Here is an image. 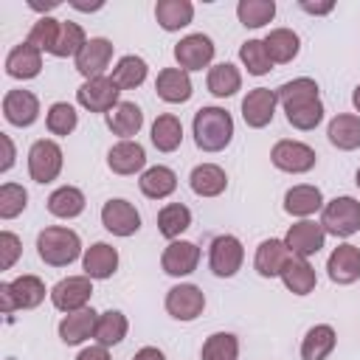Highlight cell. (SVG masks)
<instances>
[{"mask_svg": "<svg viewBox=\"0 0 360 360\" xmlns=\"http://www.w3.org/2000/svg\"><path fill=\"white\" fill-rule=\"evenodd\" d=\"M326 273L335 284H354L360 278V248L352 242L338 245L326 259Z\"/></svg>", "mask_w": 360, "mask_h": 360, "instance_id": "18", "label": "cell"}, {"mask_svg": "<svg viewBox=\"0 0 360 360\" xmlns=\"http://www.w3.org/2000/svg\"><path fill=\"white\" fill-rule=\"evenodd\" d=\"M107 127L121 141H132V135H138L143 127V112L135 101H118V107L107 112Z\"/></svg>", "mask_w": 360, "mask_h": 360, "instance_id": "27", "label": "cell"}, {"mask_svg": "<svg viewBox=\"0 0 360 360\" xmlns=\"http://www.w3.org/2000/svg\"><path fill=\"white\" fill-rule=\"evenodd\" d=\"M62 146L51 138H39L28 149V174L34 183H53L62 172Z\"/></svg>", "mask_w": 360, "mask_h": 360, "instance_id": "7", "label": "cell"}, {"mask_svg": "<svg viewBox=\"0 0 360 360\" xmlns=\"http://www.w3.org/2000/svg\"><path fill=\"white\" fill-rule=\"evenodd\" d=\"M323 194H321V188L318 186H309V183H301V186H292V188H287V194H284V211L290 214V217H301V219H307V217H312L315 211H323Z\"/></svg>", "mask_w": 360, "mask_h": 360, "instance_id": "25", "label": "cell"}, {"mask_svg": "<svg viewBox=\"0 0 360 360\" xmlns=\"http://www.w3.org/2000/svg\"><path fill=\"white\" fill-rule=\"evenodd\" d=\"M76 360H110V352H107V346H87V349H82L79 354H76Z\"/></svg>", "mask_w": 360, "mask_h": 360, "instance_id": "49", "label": "cell"}, {"mask_svg": "<svg viewBox=\"0 0 360 360\" xmlns=\"http://www.w3.org/2000/svg\"><path fill=\"white\" fill-rule=\"evenodd\" d=\"M76 124H79V112L68 101H53L48 107V112H45V127H48L51 135L65 138V135H70L76 129Z\"/></svg>", "mask_w": 360, "mask_h": 360, "instance_id": "42", "label": "cell"}, {"mask_svg": "<svg viewBox=\"0 0 360 360\" xmlns=\"http://www.w3.org/2000/svg\"><path fill=\"white\" fill-rule=\"evenodd\" d=\"M338 332L329 323H315L301 340V360H326L335 352Z\"/></svg>", "mask_w": 360, "mask_h": 360, "instance_id": "31", "label": "cell"}, {"mask_svg": "<svg viewBox=\"0 0 360 360\" xmlns=\"http://www.w3.org/2000/svg\"><path fill=\"white\" fill-rule=\"evenodd\" d=\"M292 259L290 248L284 245V239H264L259 248H256V256H253V267L262 278H276L281 276L284 264Z\"/></svg>", "mask_w": 360, "mask_h": 360, "instance_id": "20", "label": "cell"}, {"mask_svg": "<svg viewBox=\"0 0 360 360\" xmlns=\"http://www.w3.org/2000/svg\"><path fill=\"white\" fill-rule=\"evenodd\" d=\"M200 264V248L194 242H186V239H174L163 248L160 253V267L166 276H191Z\"/></svg>", "mask_w": 360, "mask_h": 360, "instance_id": "17", "label": "cell"}, {"mask_svg": "<svg viewBox=\"0 0 360 360\" xmlns=\"http://www.w3.org/2000/svg\"><path fill=\"white\" fill-rule=\"evenodd\" d=\"M146 73H149L146 62H143L141 56H135V53H127V56H121V59L115 62V68H112V82H115L121 90H135V87H141V84L146 82Z\"/></svg>", "mask_w": 360, "mask_h": 360, "instance_id": "39", "label": "cell"}, {"mask_svg": "<svg viewBox=\"0 0 360 360\" xmlns=\"http://www.w3.org/2000/svg\"><path fill=\"white\" fill-rule=\"evenodd\" d=\"M278 104L284 107L287 124L309 132L323 121V104H321V93H318V82L309 76H298L292 82H284L281 87H276Z\"/></svg>", "mask_w": 360, "mask_h": 360, "instance_id": "1", "label": "cell"}, {"mask_svg": "<svg viewBox=\"0 0 360 360\" xmlns=\"http://www.w3.org/2000/svg\"><path fill=\"white\" fill-rule=\"evenodd\" d=\"M82 270L84 276L101 281V278H110L115 270H118V250L107 242H96L90 245L84 253H82Z\"/></svg>", "mask_w": 360, "mask_h": 360, "instance_id": "24", "label": "cell"}, {"mask_svg": "<svg viewBox=\"0 0 360 360\" xmlns=\"http://www.w3.org/2000/svg\"><path fill=\"white\" fill-rule=\"evenodd\" d=\"M51 304L59 309V312H79L87 307L90 295H93V278L90 276H68L62 281H56L51 287Z\"/></svg>", "mask_w": 360, "mask_h": 360, "instance_id": "9", "label": "cell"}, {"mask_svg": "<svg viewBox=\"0 0 360 360\" xmlns=\"http://www.w3.org/2000/svg\"><path fill=\"white\" fill-rule=\"evenodd\" d=\"M152 143L158 152H174L183 143V124L177 115L163 112L152 124Z\"/></svg>", "mask_w": 360, "mask_h": 360, "instance_id": "38", "label": "cell"}, {"mask_svg": "<svg viewBox=\"0 0 360 360\" xmlns=\"http://www.w3.org/2000/svg\"><path fill=\"white\" fill-rule=\"evenodd\" d=\"M20 253H22L20 236L11 233V231H3V233H0V267H3V270H11L14 262L20 259Z\"/></svg>", "mask_w": 360, "mask_h": 360, "instance_id": "48", "label": "cell"}, {"mask_svg": "<svg viewBox=\"0 0 360 360\" xmlns=\"http://www.w3.org/2000/svg\"><path fill=\"white\" fill-rule=\"evenodd\" d=\"M191 225V211L183 202H169L158 211V231L160 236H166L169 242L180 239V233Z\"/></svg>", "mask_w": 360, "mask_h": 360, "instance_id": "40", "label": "cell"}, {"mask_svg": "<svg viewBox=\"0 0 360 360\" xmlns=\"http://www.w3.org/2000/svg\"><path fill=\"white\" fill-rule=\"evenodd\" d=\"M276 107H278V96L270 87H253L248 90V96L242 98V118L250 129H262L276 118Z\"/></svg>", "mask_w": 360, "mask_h": 360, "instance_id": "14", "label": "cell"}, {"mask_svg": "<svg viewBox=\"0 0 360 360\" xmlns=\"http://www.w3.org/2000/svg\"><path fill=\"white\" fill-rule=\"evenodd\" d=\"M73 62H76V70L84 76V82L104 76V70H107L110 62H112V42L104 39V37H90V39L84 42V48L76 53Z\"/></svg>", "mask_w": 360, "mask_h": 360, "instance_id": "15", "label": "cell"}, {"mask_svg": "<svg viewBox=\"0 0 360 360\" xmlns=\"http://www.w3.org/2000/svg\"><path fill=\"white\" fill-rule=\"evenodd\" d=\"M84 205H87V200H84L82 188H76V186H59V188H53L51 197H48V211H51L53 217H59V219H73V217H79V214L84 211Z\"/></svg>", "mask_w": 360, "mask_h": 360, "instance_id": "37", "label": "cell"}, {"mask_svg": "<svg viewBox=\"0 0 360 360\" xmlns=\"http://www.w3.org/2000/svg\"><path fill=\"white\" fill-rule=\"evenodd\" d=\"M326 135H329V143L338 146L340 152L360 149V115H354V112L335 115L326 127Z\"/></svg>", "mask_w": 360, "mask_h": 360, "instance_id": "28", "label": "cell"}, {"mask_svg": "<svg viewBox=\"0 0 360 360\" xmlns=\"http://www.w3.org/2000/svg\"><path fill=\"white\" fill-rule=\"evenodd\" d=\"M264 48L273 59V65H287L298 56V48H301V39L292 28H273L267 31L264 37Z\"/></svg>", "mask_w": 360, "mask_h": 360, "instance_id": "34", "label": "cell"}, {"mask_svg": "<svg viewBox=\"0 0 360 360\" xmlns=\"http://www.w3.org/2000/svg\"><path fill=\"white\" fill-rule=\"evenodd\" d=\"M242 262H245V248L236 236H231V233L214 236V242L208 248V267H211L214 276L231 278V276L239 273Z\"/></svg>", "mask_w": 360, "mask_h": 360, "instance_id": "8", "label": "cell"}, {"mask_svg": "<svg viewBox=\"0 0 360 360\" xmlns=\"http://www.w3.org/2000/svg\"><path fill=\"white\" fill-rule=\"evenodd\" d=\"M270 160L278 172H287V174H304L309 169H315L318 163V155L309 143L304 141H292V138H281L273 143L270 149Z\"/></svg>", "mask_w": 360, "mask_h": 360, "instance_id": "6", "label": "cell"}, {"mask_svg": "<svg viewBox=\"0 0 360 360\" xmlns=\"http://www.w3.org/2000/svg\"><path fill=\"white\" fill-rule=\"evenodd\" d=\"M321 225L326 233H332L338 239L354 236L360 231V200H354L349 194L329 200L321 211Z\"/></svg>", "mask_w": 360, "mask_h": 360, "instance_id": "5", "label": "cell"}, {"mask_svg": "<svg viewBox=\"0 0 360 360\" xmlns=\"http://www.w3.org/2000/svg\"><path fill=\"white\" fill-rule=\"evenodd\" d=\"M3 118L11 127H31L39 118V98L31 90H8L3 96Z\"/></svg>", "mask_w": 360, "mask_h": 360, "instance_id": "19", "label": "cell"}, {"mask_svg": "<svg viewBox=\"0 0 360 360\" xmlns=\"http://www.w3.org/2000/svg\"><path fill=\"white\" fill-rule=\"evenodd\" d=\"M155 90H158V98H163L166 104H183L194 93L191 76L180 68H163L155 79Z\"/></svg>", "mask_w": 360, "mask_h": 360, "instance_id": "22", "label": "cell"}, {"mask_svg": "<svg viewBox=\"0 0 360 360\" xmlns=\"http://www.w3.org/2000/svg\"><path fill=\"white\" fill-rule=\"evenodd\" d=\"M301 8H304V11H309V14H329V11L335 8V3H321V6H312V3H301Z\"/></svg>", "mask_w": 360, "mask_h": 360, "instance_id": "52", "label": "cell"}, {"mask_svg": "<svg viewBox=\"0 0 360 360\" xmlns=\"http://www.w3.org/2000/svg\"><path fill=\"white\" fill-rule=\"evenodd\" d=\"M39 70H42V51L34 48L28 39L20 42V45H14L8 51V56H6V73L11 79H22L25 82V79L39 76Z\"/></svg>", "mask_w": 360, "mask_h": 360, "instance_id": "21", "label": "cell"}, {"mask_svg": "<svg viewBox=\"0 0 360 360\" xmlns=\"http://www.w3.org/2000/svg\"><path fill=\"white\" fill-rule=\"evenodd\" d=\"M127 332H129L127 315L118 312V309H107V312H101L98 321H96L93 340H96L98 346H107V349H110V346H118V343L127 338Z\"/></svg>", "mask_w": 360, "mask_h": 360, "instance_id": "36", "label": "cell"}, {"mask_svg": "<svg viewBox=\"0 0 360 360\" xmlns=\"http://www.w3.org/2000/svg\"><path fill=\"white\" fill-rule=\"evenodd\" d=\"M323 242H326V231H323L321 222H312V219L292 222L290 231H287V236H284V245L298 259H309V256L321 253L323 250Z\"/></svg>", "mask_w": 360, "mask_h": 360, "instance_id": "11", "label": "cell"}, {"mask_svg": "<svg viewBox=\"0 0 360 360\" xmlns=\"http://www.w3.org/2000/svg\"><path fill=\"white\" fill-rule=\"evenodd\" d=\"M278 278L284 281V287H287L292 295H309V292L315 290V284H318L315 267H312L307 259H298V256H292V259L284 264V270H281Z\"/></svg>", "mask_w": 360, "mask_h": 360, "instance_id": "32", "label": "cell"}, {"mask_svg": "<svg viewBox=\"0 0 360 360\" xmlns=\"http://www.w3.org/2000/svg\"><path fill=\"white\" fill-rule=\"evenodd\" d=\"M59 34H62V20H53V17H39L34 22V28L28 31V42L45 53H53L56 42H59Z\"/></svg>", "mask_w": 360, "mask_h": 360, "instance_id": "45", "label": "cell"}, {"mask_svg": "<svg viewBox=\"0 0 360 360\" xmlns=\"http://www.w3.org/2000/svg\"><path fill=\"white\" fill-rule=\"evenodd\" d=\"M37 253L48 267H68L70 262L79 259L82 239L76 231L65 225H51V228H42L37 236Z\"/></svg>", "mask_w": 360, "mask_h": 360, "instance_id": "3", "label": "cell"}, {"mask_svg": "<svg viewBox=\"0 0 360 360\" xmlns=\"http://www.w3.org/2000/svg\"><path fill=\"white\" fill-rule=\"evenodd\" d=\"M101 225L112 236H132L141 231V214L129 200H107L101 208Z\"/></svg>", "mask_w": 360, "mask_h": 360, "instance_id": "16", "label": "cell"}, {"mask_svg": "<svg viewBox=\"0 0 360 360\" xmlns=\"http://www.w3.org/2000/svg\"><path fill=\"white\" fill-rule=\"evenodd\" d=\"M155 20L163 31H180L194 20V3L191 0H158Z\"/></svg>", "mask_w": 360, "mask_h": 360, "instance_id": "33", "label": "cell"}, {"mask_svg": "<svg viewBox=\"0 0 360 360\" xmlns=\"http://www.w3.org/2000/svg\"><path fill=\"white\" fill-rule=\"evenodd\" d=\"M354 183H357V188H360V169H357V174H354Z\"/></svg>", "mask_w": 360, "mask_h": 360, "instance_id": "54", "label": "cell"}, {"mask_svg": "<svg viewBox=\"0 0 360 360\" xmlns=\"http://www.w3.org/2000/svg\"><path fill=\"white\" fill-rule=\"evenodd\" d=\"M174 59H177V68L186 70V73L208 68L211 59H214V42H211V37H205V34H188V37H183L174 45Z\"/></svg>", "mask_w": 360, "mask_h": 360, "instance_id": "13", "label": "cell"}, {"mask_svg": "<svg viewBox=\"0 0 360 360\" xmlns=\"http://www.w3.org/2000/svg\"><path fill=\"white\" fill-rule=\"evenodd\" d=\"M205 309V292L197 284H174L166 292V312L174 321H194Z\"/></svg>", "mask_w": 360, "mask_h": 360, "instance_id": "12", "label": "cell"}, {"mask_svg": "<svg viewBox=\"0 0 360 360\" xmlns=\"http://www.w3.org/2000/svg\"><path fill=\"white\" fill-rule=\"evenodd\" d=\"M45 281L39 276H17L14 281L0 284V309L3 315H11L14 309H34L45 301Z\"/></svg>", "mask_w": 360, "mask_h": 360, "instance_id": "4", "label": "cell"}, {"mask_svg": "<svg viewBox=\"0 0 360 360\" xmlns=\"http://www.w3.org/2000/svg\"><path fill=\"white\" fill-rule=\"evenodd\" d=\"M202 360H239V338L233 332H214L202 343Z\"/></svg>", "mask_w": 360, "mask_h": 360, "instance_id": "43", "label": "cell"}, {"mask_svg": "<svg viewBox=\"0 0 360 360\" xmlns=\"http://www.w3.org/2000/svg\"><path fill=\"white\" fill-rule=\"evenodd\" d=\"M236 17L245 28H262L276 17V3L273 0H239Z\"/></svg>", "mask_w": 360, "mask_h": 360, "instance_id": "41", "label": "cell"}, {"mask_svg": "<svg viewBox=\"0 0 360 360\" xmlns=\"http://www.w3.org/2000/svg\"><path fill=\"white\" fill-rule=\"evenodd\" d=\"M118 96L121 87L112 82V76H98V79H87L82 82V87L76 90V101L90 110V112H110L112 107H118Z\"/></svg>", "mask_w": 360, "mask_h": 360, "instance_id": "10", "label": "cell"}, {"mask_svg": "<svg viewBox=\"0 0 360 360\" xmlns=\"http://www.w3.org/2000/svg\"><path fill=\"white\" fill-rule=\"evenodd\" d=\"M352 104H354V110L360 112V84L354 87V93H352Z\"/></svg>", "mask_w": 360, "mask_h": 360, "instance_id": "53", "label": "cell"}, {"mask_svg": "<svg viewBox=\"0 0 360 360\" xmlns=\"http://www.w3.org/2000/svg\"><path fill=\"white\" fill-rule=\"evenodd\" d=\"M138 188H141V194L149 197V200H166V197L174 194V188H177V174H174L169 166H149V169L141 172Z\"/></svg>", "mask_w": 360, "mask_h": 360, "instance_id": "30", "label": "cell"}, {"mask_svg": "<svg viewBox=\"0 0 360 360\" xmlns=\"http://www.w3.org/2000/svg\"><path fill=\"white\" fill-rule=\"evenodd\" d=\"M205 84H208V93H211V96L228 98V96H233V93L242 90V73H239L236 65L219 62V65H211V68H208Z\"/></svg>", "mask_w": 360, "mask_h": 360, "instance_id": "35", "label": "cell"}, {"mask_svg": "<svg viewBox=\"0 0 360 360\" xmlns=\"http://www.w3.org/2000/svg\"><path fill=\"white\" fill-rule=\"evenodd\" d=\"M0 143H3V149H6L3 163H0V172H8V169L14 166V143H11V138H8V135H0Z\"/></svg>", "mask_w": 360, "mask_h": 360, "instance_id": "50", "label": "cell"}, {"mask_svg": "<svg viewBox=\"0 0 360 360\" xmlns=\"http://www.w3.org/2000/svg\"><path fill=\"white\" fill-rule=\"evenodd\" d=\"M96 321H98V312H93L90 307H84L79 312H68L59 321V338H62V343H68V346L84 343L87 338H93Z\"/></svg>", "mask_w": 360, "mask_h": 360, "instance_id": "26", "label": "cell"}, {"mask_svg": "<svg viewBox=\"0 0 360 360\" xmlns=\"http://www.w3.org/2000/svg\"><path fill=\"white\" fill-rule=\"evenodd\" d=\"M28 205V191L20 183H3L0 186V219H14Z\"/></svg>", "mask_w": 360, "mask_h": 360, "instance_id": "47", "label": "cell"}, {"mask_svg": "<svg viewBox=\"0 0 360 360\" xmlns=\"http://www.w3.org/2000/svg\"><path fill=\"white\" fill-rule=\"evenodd\" d=\"M107 166H110V172L124 174V177L127 174H135V172H143V166H146V149L138 141H118L107 152Z\"/></svg>", "mask_w": 360, "mask_h": 360, "instance_id": "23", "label": "cell"}, {"mask_svg": "<svg viewBox=\"0 0 360 360\" xmlns=\"http://www.w3.org/2000/svg\"><path fill=\"white\" fill-rule=\"evenodd\" d=\"M84 42H87L84 28H82L79 22H70V20L65 22V20H62V34H59V42H56V48H53L51 56H59V59L73 56V59H76V53L84 48Z\"/></svg>", "mask_w": 360, "mask_h": 360, "instance_id": "46", "label": "cell"}, {"mask_svg": "<svg viewBox=\"0 0 360 360\" xmlns=\"http://www.w3.org/2000/svg\"><path fill=\"white\" fill-rule=\"evenodd\" d=\"M188 183H191V191L197 197H219L228 188V174L217 163H200L191 169Z\"/></svg>", "mask_w": 360, "mask_h": 360, "instance_id": "29", "label": "cell"}, {"mask_svg": "<svg viewBox=\"0 0 360 360\" xmlns=\"http://www.w3.org/2000/svg\"><path fill=\"white\" fill-rule=\"evenodd\" d=\"M194 143L202 152H222L233 141V118L222 107H200L191 121Z\"/></svg>", "mask_w": 360, "mask_h": 360, "instance_id": "2", "label": "cell"}, {"mask_svg": "<svg viewBox=\"0 0 360 360\" xmlns=\"http://www.w3.org/2000/svg\"><path fill=\"white\" fill-rule=\"evenodd\" d=\"M239 59H242V65L248 68L250 76H264V73L273 70V59H270V53L264 48V39H248V42H242Z\"/></svg>", "mask_w": 360, "mask_h": 360, "instance_id": "44", "label": "cell"}, {"mask_svg": "<svg viewBox=\"0 0 360 360\" xmlns=\"http://www.w3.org/2000/svg\"><path fill=\"white\" fill-rule=\"evenodd\" d=\"M132 360H166V354L158 349V346H143V349H138L135 352V357Z\"/></svg>", "mask_w": 360, "mask_h": 360, "instance_id": "51", "label": "cell"}]
</instances>
